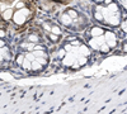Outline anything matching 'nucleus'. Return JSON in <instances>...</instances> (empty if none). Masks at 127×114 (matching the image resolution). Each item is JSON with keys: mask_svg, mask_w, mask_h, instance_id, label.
Masks as SVG:
<instances>
[{"mask_svg": "<svg viewBox=\"0 0 127 114\" xmlns=\"http://www.w3.org/2000/svg\"><path fill=\"white\" fill-rule=\"evenodd\" d=\"M5 37V32L4 30H0V38H4Z\"/></svg>", "mask_w": 127, "mask_h": 114, "instance_id": "nucleus-28", "label": "nucleus"}, {"mask_svg": "<svg viewBox=\"0 0 127 114\" xmlns=\"http://www.w3.org/2000/svg\"><path fill=\"white\" fill-rule=\"evenodd\" d=\"M95 1H97V3H100V1H103V0H95Z\"/></svg>", "mask_w": 127, "mask_h": 114, "instance_id": "nucleus-30", "label": "nucleus"}, {"mask_svg": "<svg viewBox=\"0 0 127 114\" xmlns=\"http://www.w3.org/2000/svg\"><path fill=\"white\" fill-rule=\"evenodd\" d=\"M28 14H29V10L22 8V9H18L17 12L13 14L12 18H13V20H14V23H17V24H23V23L26 22Z\"/></svg>", "mask_w": 127, "mask_h": 114, "instance_id": "nucleus-1", "label": "nucleus"}, {"mask_svg": "<svg viewBox=\"0 0 127 114\" xmlns=\"http://www.w3.org/2000/svg\"><path fill=\"white\" fill-rule=\"evenodd\" d=\"M62 62H64V65H65V66L70 67V66L74 64V62H76L75 53H74V52H69V53H66L65 56L62 57Z\"/></svg>", "mask_w": 127, "mask_h": 114, "instance_id": "nucleus-4", "label": "nucleus"}, {"mask_svg": "<svg viewBox=\"0 0 127 114\" xmlns=\"http://www.w3.org/2000/svg\"><path fill=\"white\" fill-rule=\"evenodd\" d=\"M104 42H105L104 37H103V36H99V37H93V38L90 39L89 45H90V47L94 48V49H99L100 45H103Z\"/></svg>", "mask_w": 127, "mask_h": 114, "instance_id": "nucleus-3", "label": "nucleus"}, {"mask_svg": "<svg viewBox=\"0 0 127 114\" xmlns=\"http://www.w3.org/2000/svg\"><path fill=\"white\" fill-rule=\"evenodd\" d=\"M50 39L52 41V42H57L59 36H57V34H54V33H51V34H50Z\"/></svg>", "mask_w": 127, "mask_h": 114, "instance_id": "nucleus-19", "label": "nucleus"}, {"mask_svg": "<svg viewBox=\"0 0 127 114\" xmlns=\"http://www.w3.org/2000/svg\"><path fill=\"white\" fill-rule=\"evenodd\" d=\"M65 55H66V52H65V48H64V49H60V51H59V57H61V58H62L64 56H65Z\"/></svg>", "mask_w": 127, "mask_h": 114, "instance_id": "nucleus-24", "label": "nucleus"}, {"mask_svg": "<svg viewBox=\"0 0 127 114\" xmlns=\"http://www.w3.org/2000/svg\"><path fill=\"white\" fill-rule=\"evenodd\" d=\"M24 58H27V60H29L31 62L33 61V60H36V57H34V55H33V52H29L28 55H26V57Z\"/></svg>", "mask_w": 127, "mask_h": 114, "instance_id": "nucleus-18", "label": "nucleus"}, {"mask_svg": "<svg viewBox=\"0 0 127 114\" xmlns=\"http://www.w3.org/2000/svg\"><path fill=\"white\" fill-rule=\"evenodd\" d=\"M23 60H24V56H23V55H19V56H18V58H17V62H18L19 65H22Z\"/></svg>", "mask_w": 127, "mask_h": 114, "instance_id": "nucleus-22", "label": "nucleus"}, {"mask_svg": "<svg viewBox=\"0 0 127 114\" xmlns=\"http://www.w3.org/2000/svg\"><path fill=\"white\" fill-rule=\"evenodd\" d=\"M123 29H125L126 32H127V19H126L125 22H123Z\"/></svg>", "mask_w": 127, "mask_h": 114, "instance_id": "nucleus-27", "label": "nucleus"}, {"mask_svg": "<svg viewBox=\"0 0 127 114\" xmlns=\"http://www.w3.org/2000/svg\"><path fill=\"white\" fill-rule=\"evenodd\" d=\"M67 14L70 15L71 19H76V18H78V12H76V10H74V9L67 10Z\"/></svg>", "mask_w": 127, "mask_h": 114, "instance_id": "nucleus-12", "label": "nucleus"}, {"mask_svg": "<svg viewBox=\"0 0 127 114\" xmlns=\"http://www.w3.org/2000/svg\"><path fill=\"white\" fill-rule=\"evenodd\" d=\"M36 61H37V62H39V64H41L42 66H45V65L47 64L46 57H36Z\"/></svg>", "mask_w": 127, "mask_h": 114, "instance_id": "nucleus-16", "label": "nucleus"}, {"mask_svg": "<svg viewBox=\"0 0 127 114\" xmlns=\"http://www.w3.org/2000/svg\"><path fill=\"white\" fill-rule=\"evenodd\" d=\"M50 32H51V33H54V34L60 36V34H61V29H60V27L54 25V27H51V30H50Z\"/></svg>", "mask_w": 127, "mask_h": 114, "instance_id": "nucleus-13", "label": "nucleus"}, {"mask_svg": "<svg viewBox=\"0 0 127 114\" xmlns=\"http://www.w3.org/2000/svg\"><path fill=\"white\" fill-rule=\"evenodd\" d=\"M28 39H29V42H32V43H38V42H39V38H38V36H36V34H31V36L28 37Z\"/></svg>", "mask_w": 127, "mask_h": 114, "instance_id": "nucleus-11", "label": "nucleus"}, {"mask_svg": "<svg viewBox=\"0 0 127 114\" xmlns=\"http://www.w3.org/2000/svg\"><path fill=\"white\" fill-rule=\"evenodd\" d=\"M70 45H71L72 47H75V46H76V47H79L81 43L79 42V41H72V42H70Z\"/></svg>", "mask_w": 127, "mask_h": 114, "instance_id": "nucleus-23", "label": "nucleus"}, {"mask_svg": "<svg viewBox=\"0 0 127 114\" xmlns=\"http://www.w3.org/2000/svg\"><path fill=\"white\" fill-rule=\"evenodd\" d=\"M103 34H104V30L100 27H93L90 29V36L92 37H99V36H103Z\"/></svg>", "mask_w": 127, "mask_h": 114, "instance_id": "nucleus-6", "label": "nucleus"}, {"mask_svg": "<svg viewBox=\"0 0 127 114\" xmlns=\"http://www.w3.org/2000/svg\"><path fill=\"white\" fill-rule=\"evenodd\" d=\"M65 51H67V52H72V51H74V47L69 43V45H66V46H65Z\"/></svg>", "mask_w": 127, "mask_h": 114, "instance_id": "nucleus-21", "label": "nucleus"}, {"mask_svg": "<svg viewBox=\"0 0 127 114\" xmlns=\"http://www.w3.org/2000/svg\"><path fill=\"white\" fill-rule=\"evenodd\" d=\"M22 66H23V68H24V70H32L31 61H29V60H27V58H24V60H23V62H22Z\"/></svg>", "mask_w": 127, "mask_h": 114, "instance_id": "nucleus-9", "label": "nucleus"}, {"mask_svg": "<svg viewBox=\"0 0 127 114\" xmlns=\"http://www.w3.org/2000/svg\"><path fill=\"white\" fill-rule=\"evenodd\" d=\"M94 18L97 19V20H103V14L100 12H98V10H95V13H94Z\"/></svg>", "mask_w": 127, "mask_h": 114, "instance_id": "nucleus-17", "label": "nucleus"}, {"mask_svg": "<svg viewBox=\"0 0 127 114\" xmlns=\"http://www.w3.org/2000/svg\"><path fill=\"white\" fill-rule=\"evenodd\" d=\"M78 51L80 52L81 56H89V48L87 46H84V45H80L78 47Z\"/></svg>", "mask_w": 127, "mask_h": 114, "instance_id": "nucleus-7", "label": "nucleus"}, {"mask_svg": "<svg viewBox=\"0 0 127 114\" xmlns=\"http://www.w3.org/2000/svg\"><path fill=\"white\" fill-rule=\"evenodd\" d=\"M99 49L102 51V52H104V53H107V52H109V46L107 45V43H103V45H100V47H99Z\"/></svg>", "mask_w": 127, "mask_h": 114, "instance_id": "nucleus-14", "label": "nucleus"}, {"mask_svg": "<svg viewBox=\"0 0 127 114\" xmlns=\"http://www.w3.org/2000/svg\"><path fill=\"white\" fill-rule=\"evenodd\" d=\"M104 41H105V43L109 46V48H113L117 45V36L113 32H111V30H107V32L104 33Z\"/></svg>", "mask_w": 127, "mask_h": 114, "instance_id": "nucleus-2", "label": "nucleus"}, {"mask_svg": "<svg viewBox=\"0 0 127 114\" xmlns=\"http://www.w3.org/2000/svg\"><path fill=\"white\" fill-rule=\"evenodd\" d=\"M24 6H26V3H24V1H19V3L15 4V9H22V8H24Z\"/></svg>", "mask_w": 127, "mask_h": 114, "instance_id": "nucleus-20", "label": "nucleus"}, {"mask_svg": "<svg viewBox=\"0 0 127 114\" xmlns=\"http://www.w3.org/2000/svg\"><path fill=\"white\" fill-rule=\"evenodd\" d=\"M123 52H127V42L123 45Z\"/></svg>", "mask_w": 127, "mask_h": 114, "instance_id": "nucleus-29", "label": "nucleus"}, {"mask_svg": "<svg viewBox=\"0 0 127 114\" xmlns=\"http://www.w3.org/2000/svg\"><path fill=\"white\" fill-rule=\"evenodd\" d=\"M60 22H61L64 25H70L71 22H72V19L70 18V15H69L67 13H64V14H61V17H60Z\"/></svg>", "mask_w": 127, "mask_h": 114, "instance_id": "nucleus-5", "label": "nucleus"}, {"mask_svg": "<svg viewBox=\"0 0 127 114\" xmlns=\"http://www.w3.org/2000/svg\"><path fill=\"white\" fill-rule=\"evenodd\" d=\"M12 17H13V10H10V9L5 10V12L3 13V18H4L5 20H9Z\"/></svg>", "mask_w": 127, "mask_h": 114, "instance_id": "nucleus-8", "label": "nucleus"}, {"mask_svg": "<svg viewBox=\"0 0 127 114\" xmlns=\"http://www.w3.org/2000/svg\"><path fill=\"white\" fill-rule=\"evenodd\" d=\"M31 65H32V70H37V71H38V70L42 68V65L39 64V62H37L36 60L32 61V62H31Z\"/></svg>", "mask_w": 127, "mask_h": 114, "instance_id": "nucleus-10", "label": "nucleus"}, {"mask_svg": "<svg viewBox=\"0 0 127 114\" xmlns=\"http://www.w3.org/2000/svg\"><path fill=\"white\" fill-rule=\"evenodd\" d=\"M78 61H79V65H85L88 60H87V56H79L78 57Z\"/></svg>", "mask_w": 127, "mask_h": 114, "instance_id": "nucleus-15", "label": "nucleus"}, {"mask_svg": "<svg viewBox=\"0 0 127 114\" xmlns=\"http://www.w3.org/2000/svg\"><path fill=\"white\" fill-rule=\"evenodd\" d=\"M43 28H45V29H46V30H48V32H50V30H51V27H50V25H48V24H46V23H45V24H43Z\"/></svg>", "mask_w": 127, "mask_h": 114, "instance_id": "nucleus-25", "label": "nucleus"}, {"mask_svg": "<svg viewBox=\"0 0 127 114\" xmlns=\"http://www.w3.org/2000/svg\"><path fill=\"white\" fill-rule=\"evenodd\" d=\"M5 46V42H4V41L1 39V38H0V48H3Z\"/></svg>", "mask_w": 127, "mask_h": 114, "instance_id": "nucleus-26", "label": "nucleus"}]
</instances>
